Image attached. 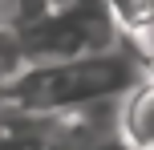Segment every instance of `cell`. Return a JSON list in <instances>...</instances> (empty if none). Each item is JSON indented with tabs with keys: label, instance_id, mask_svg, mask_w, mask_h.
<instances>
[{
	"label": "cell",
	"instance_id": "1",
	"mask_svg": "<svg viewBox=\"0 0 154 150\" xmlns=\"http://www.w3.org/2000/svg\"><path fill=\"white\" fill-rule=\"evenodd\" d=\"M146 61L130 49H106V53L73 57V61L29 65L16 81L0 89V102L29 114H65L85 110L97 102H122L130 89L146 81Z\"/></svg>",
	"mask_w": 154,
	"mask_h": 150
},
{
	"label": "cell",
	"instance_id": "2",
	"mask_svg": "<svg viewBox=\"0 0 154 150\" xmlns=\"http://www.w3.org/2000/svg\"><path fill=\"white\" fill-rule=\"evenodd\" d=\"M24 41L29 65H49V61H73V57L106 53L122 45V29L109 12L97 16H69V12H41L24 29H16Z\"/></svg>",
	"mask_w": 154,
	"mask_h": 150
},
{
	"label": "cell",
	"instance_id": "3",
	"mask_svg": "<svg viewBox=\"0 0 154 150\" xmlns=\"http://www.w3.org/2000/svg\"><path fill=\"white\" fill-rule=\"evenodd\" d=\"M122 138L134 150H154V73L122 97Z\"/></svg>",
	"mask_w": 154,
	"mask_h": 150
},
{
	"label": "cell",
	"instance_id": "4",
	"mask_svg": "<svg viewBox=\"0 0 154 150\" xmlns=\"http://www.w3.org/2000/svg\"><path fill=\"white\" fill-rule=\"evenodd\" d=\"M106 4L122 29V37H138L154 24V0H106Z\"/></svg>",
	"mask_w": 154,
	"mask_h": 150
},
{
	"label": "cell",
	"instance_id": "5",
	"mask_svg": "<svg viewBox=\"0 0 154 150\" xmlns=\"http://www.w3.org/2000/svg\"><path fill=\"white\" fill-rule=\"evenodd\" d=\"M24 69H29V53H24L20 32L8 29V24H0V89H4L8 81H16Z\"/></svg>",
	"mask_w": 154,
	"mask_h": 150
},
{
	"label": "cell",
	"instance_id": "6",
	"mask_svg": "<svg viewBox=\"0 0 154 150\" xmlns=\"http://www.w3.org/2000/svg\"><path fill=\"white\" fill-rule=\"evenodd\" d=\"M41 12H49L45 0H0V24H8V29H24Z\"/></svg>",
	"mask_w": 154,
	"mask_h": 150
},
{
	"label": "cell",
	"instance_id": "7",
	"mask_svg": "<svg viewBox=\"0 0 154 150\" xmlns=\"http://www.w3.org/2000/svg\"><path fill=\"white\" fill-rule=\"evenodd\" d=\"M49 12H69V16H97V12H109L106 0H45Z\"/></svg>",
	"mask_w": 154,
	"mask_h": 150
},
{
	"label": "cell",
	"instance_id": "8",
	"mask_svg": "<svg viewBox=\"0 0 154 150\" xmlns=\"http://www.w3.org/2000/svg\"><path fill=\"white\" fill-rule=\"evenodd\" d=\"M97 150H134V146H130V142H126V138H122V134H118V138H109V142H101Z\"/></svg>",
	"mask_w": 154,
	"mask_h": 150
}]
</instances>
